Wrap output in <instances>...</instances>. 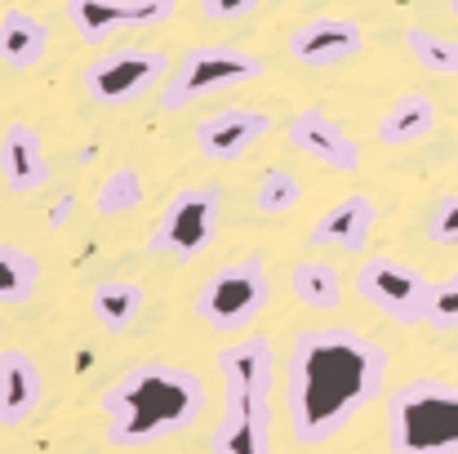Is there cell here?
I'll return each instance as SVG.
<instances>
[{
  "label": "cell",
  "mask_w": 458,
  "mask_h": 454,
  "mask_svg": "<svg viewBox=\"0 0 458 454\" xmlns=\"http://www.w3.org/2000/svg\"><path fill=\"white\" fill-rule=\"evenodd\" d=\"M387 379V352L356 330H299L285 370L290 433L299 446L334 441Z\"/></svg>",
  "instance_id": "6da1fadb"
},
{
  "label": "cell",
  "mask_w": 458,
  "mask_h": 454,
  "mask_svg": "<svg viewBox=\"0 0 458 454\" xmlns=\"http://www.w3.org/2000/svg\"><path fill=\"white\" fill-rule=\"evenodd\" d=\"M205 383L196 370L187 365H165V361H143L121 370L103 397H98V415L107 428V446L116 450H134V446H152L174 433H187L200 415H205Z\"/></svg>",
  "instance_id": "7a4b0ae2"
},
{
  "label": "cell",
  "mask_w": 458,
  "mask_h": 454,
  "mask_svg": "<svg viewBox=\"0 0 458 454\" xmlns=\"http://www.w3.org/2000/svg\"><path fill=\"white\" fill-rule=\"evenodd\" d=\"M223 419L214 428V454H272V388L276 347L267 334L236 338L218 352Z\"/></svg>",
  "instance_id": "3957f363"
},
{
  "label": "cell",
  "mask_w": 458,
  "mask_h": 454,
  "mask_svg": "<svg viewBox=\"0 0 458 454\" xmlns=\"http://www.w3.org/2000/svg\"><path fill=\"white\" fill-rule=\"evenodd\" d=\"M387 441L396 454H458V388L410 379L387 401Z\"/></svg>",
  "instance_id": "277c9868"
},
{
  "label": "cell",
  "mask_w": 458,
  "mask_h": 454,
  "mask_svg": "<svg viewBox=\"0 0 458 454\" xmlns=\"http://www.w3.org/2000/svg\"><path fill=\"white\" fill-rule=\"evenodd\" d=\"M272 299V281H267V263L259 254L223 263L200 290H196V321L218 330V334H241Z\"/></svg>",
  "instance_id": "5b68a950"
},
{
  "label": "cell",
  "mask_w": 458,
  "mask_h": 454,
  "mask_svg": "<svg viewBox=\"0 0 458 454\" xmlns=\"http://www.w3.org/2000/svg\"><path fill=\"white\" fill-rule=\"evenodd\" d=\"M267 67L263 58L236 49V45H191L178 67L169 72V81L160 85V107L165 112H178L205 94H223V90H236L245 81H259Z\"/></svg>",
  "instance_id": "8992f818"
},
{
  "label": "cell",
  "mask_w": 458,
  "mask_h": 454,
  "mask_svg": "<svg viewBox=\"0 0 458 454\" xmlns=\"http://www.w3.org/2000/svg\"><path fill=\"white\" fill-rule=\"evenodd\" d=\"M218 210H223V192L218 187H178L165 201V214L156 223L148 250L165 259H196L205 254V245L218 232Z\"/></svg>",
  "instance_id": "52a82bcc"
},
{
  "label": "cell",
  "mask_w": 458,
  "mask_h": 454,
  "mask_svg": "<svg viewBox=\"0 0 458 454\" xmlns=\"http://www.w3.org/2000/svg\"><path fill=\"white\" fill-rule=\"evenodd\" d=\"M85 94L103 107H125L152 85L169 81V54L165 49H107L94 63H85Z\"/></svg>",
  "instance_id": "ba28073f"
},
{
  "label": "cell",
  "mask_w": 458,
  "mask_h": 454,
  "mask_svg": "<svg viewBox=\"0 0 458 454\" xmlns=\"http://www.w3.org/2000/svg\"><path fill=\"white\" fill-rule=\"evenodd\" d=\"M428 277L401 259H387V254H374L360 263L356 272V295L378 307L383 316H392L396 325H419L423 321V307H428Z\"/></svg>",
  "instance_id": "9c48e42d"
},
{
  "label": "cell",
  "mask_w": 458,
  "mask_h": 454,
  "mask_svg": "<svg viewBox=\"0 0 458 454\" xmlns=\"http://www.w3.org/2000/svg\"><path fill=\"white\" fill-rule=\"evenodd\" d=\"M174 9L178 0H63V13L85 45H103L125 27H160Z\"/></svg>",
  "instance_id": "30bf717a"
},
{
  "label": "cell",
  "mask_w": 458,
  "mask_h": 454,
  "mask_svg": "<svg viewBox=\"0 0 458 454\" xmlns=\"http://www.w3.org/2000/svg\"><path fill=\"white\" fill-rule=\"evenodd\" d=\"M285 49L303 67H338V63H347L365 49V31H360L356 18L325 13V18H307L303 27H294Z\"/></svg>",
  "instance_id": "8fae6325"
},
{
  "label": "cell",
  "mask_w": 458,
  "mask_h": 454,
  "mask_svg": "<svg viewBox=\"0 0 458 454\" xmlns=\"http://www.w3.org/2000/svg\"><path fill=\"white\" fill-rule=\"evenodd\" d=\"M285 143L294 151H303V156H311V160H320V165L334 169V174H352V169L360 165V143H356L329 112H320V107H303V112L290 121Z\"/></svg>",
  "instance_id": "7c38bea8"
},
{
  "label": "cell",
  "mask_w": 458,
  "mask_h": 454,
  "mask_svg": "<svg viewBox=\"0 0 458 454\" xmlns=\"http://www.w3.org/2000/svg\"><path fill=\"white\" fill-rule=\"evenodd\" d=\"M272 130V116L259 112V107H223V112H209L191 139H196V151L205 160H236L254 148L263 134Z\"/></svg>",
  "instance_id": "4fadbf2b"
},
{
  "label": "cell",
  "mask_w": 458,
  "mask_h": 454,
  "mask_svg": "<svg viewBox=\"0 0 458 454\" xmlns=\"http://www.w3.org/2000/svg\"><path fill=\"white\" fill-rule=\"evenodd\" d=\"M374 223H378V210H374V201L369 196H360V192H352V196H343V201H334L316 223H311V232H307V241L316 245V250H343V254H360L365 245H369V232H374Z\"/></svg>",
  "instance_id": "5bb4252c"
},
{
  "label": "cell",
  "mask_w": 458,
  "mask_h": 454,
  "mask_svg": "<svg viewBox=\"0 0 458 454\" xmlns=\"http://www.w3.org/2000/svg\"><path fill=\"white\" fill-rule=\"evenodd\" d=\"M0 169H4V187L13 196L22 192H36L49 183V156L40 134L27 125V121H9L4 130V143H0Z\"/></svg>",
  "instance_id": "9a60e30c"
},
{
  "label": "cell",
  "mask_w": 458,
  "mask_h": 454,
  "mask_svg": "<svg viewBox=\"0 0 458 454\" xmlns=\"http://www.w3.org/2000/svg\"><path fill=\"white\" fill-rule=\"evenodd\" d=\"M45 397V379L36 370V361L22 347H4L0 352V424L18 428Z\"/></svg>",
  "instance_id": "2e32d148"
},
{
  "label": "cell",
  "mask_w": 458,
  "mask_h": 454,
  "mask_svg": "<svg viewBox=\"0 0 458 454\" xmlns=\"http://www.w3.org/2000/svg\"><path fill=\"white\" fill-rule=\"evenodd\" d=\"M45 49H49V27L36 13L9 4L0 13V58H4V67L27 72V67H36L45 58Z\"/></svg>",
  "instance_id": "e0dca14e"
},
{
  "label": "cell",
  "mask_w": 458,
  "mask_h": 454,
  "mask_svg": "<svg viewBox=\"0 0 458 454\" xmlns=\"http://www.w3.org/2000/svg\"><path fill=\"white\" fill-rule=\"evenodd\" d=\"M437 130V103L423 94V90H410V94H401L383 116H378V143L383 148H410V143H419V139H428Z\"/></svg>",
  "instance_id": "ac0fdd59"
},
{
  "label": "cell",
  "mask_w": 458,
  "mask_h": 454,
  "mask_svg": "<svg viewBox=\"0 0 458 454\" xmlns=\"http://www.w3.org/2000/svg\"><path fill=\"white\" fill-rule=\"evenodd\" d=\"M89 312L103 330H130L134 316L143 312V286L130 281V277H107L94 286L89 295Z\"/></svg>",
  "instance_id": "d6986e66"
},
{
  "label": "cell",
  "mask_w": 458,
  "mask_h": 454,
  "mask_svg": "<svg viewBox=\"0 0 458 454\" xmlns=\"http://www.w3.org/2000/svg\"><path fill=\"white\" fill-rule=\"evenodd\" d=\"M290 286H294L299 303L320 307V312H329V307L343 303V277H338V268L334 263H320V259H299Z\"/></svg>",
  "instance_id": "ffe728a7"
},
{
  "label": "cell",
  "mask_w": 458,
  "mask_h": 454,
  "mask_svg": "<svg viewBox=\"0 0 458 454\" xmlns=\"http://www.w3.org/2000/svg\"><path fill=\"white\" fill-rule=\"evenodd\" d=\"M40 259L22 245H0V303L18 307L36 295V281H40Z\"/></svg>",
  "instance_id": "44dd1931"
},
{
  "label": "cell",
  "mask_w": 458,
  "mask_h": 454,
  "mask_svg": "<svg viewBox=\"0 0 458 454\" xmlns=\"http://www.w3.org/2000/svg\"><path fill=\"white\" fill-rule=\"evenodd\" d=\"M139 205H143V178H139L134 165L112 169V174L98 183V192H94V210H98L103 218L130 214V210H139Z\"/></svg>",
  "instance_id": "7402d4cb"
},
{
  "label": "cell",
  "mask_w": 458,
  "mask_h": 454,
  "mask_svg": "<svg viewBox=\"0 0 458 454\" xmlns=\"http://www.w3.org/2000/svg\"><path fill=\"white\" fill-rule=\"evenodd\" d=\"M405 49L419 58V67L458 81V40L437 36V31H423V27H405Z\"/></svg>",
  "instance_id": "603a6c76"
},
{
  "label": "cell",
  "mask_w": 458,
  "mask_h": 454,
  "mask_svg": "<svg viewBox=\"0 0 458 454\" xmlns=\"http://www.w3.org/2000/svg\"><path fill=\"white\" fill-rule=\"evenodd\" d=\"M259 214H267V218H276V214H290L299 201H303V183L290 174V169H267L263 174V183H259Z\"/></svg>",
  "instance_id": "cb8c5ba5"
},
{
  "label": "cell",
  "mask_w": 458,
  "mask_h": 454,
  "mask_svg": "<svg viewBox=\"0 0 458 454\" xmlns=\"http://www.w3.org/2000/svg\"><path fill=\"white\" fill-rule=\"evenodd\" d=\"M423 321L432 330H458V272L432 281L428 290V307H423Z\"/></svg>",
  "instance_id": "d4e9b609"
},
{
  "label": "cell",
  "mask_w": 458,
  "mask_h": 454,
  "mask_svg": "<svg viewBox=\"0 0 458 454\" xmlns=\"http://www.w3.org/2000/svg\"><path fill=\"white\" fill-rule=\"evenodd\" d=\"M428 236H432L437 245H458V192H445V196L432 205Z\"/></svg>",
  "instance_id": "484cf974"
},
{
  "label": "cell",
  "mask_w": 458,
  "mask_h": 454,
  "mask_svg": "<svg viewBox=\"0 0 458 454\" xmlns=\"http://www.w3.org/2000/svg\"><path fill=\"white\" fill-rule=\"evenodd\" d=\"M196 4L214 22H236V18H250L259 9V0H196Z\"/></svg>",
  "instance_id": "4316f807"
},
{
  "label": "cell",
  "mask_w": 458,
  "mask_h": 454,
  "mask_svg": "<svg viewBox=\"0 0 458 454\" xmlns=\"http://www.w3.org/2000/svg\"><path fill=\"white\" fill-rule=\"evenodd\" d=\"M72 210H76V196H72V192H63V196L54 201V210H49V227H63Z\"/></svg>",
  "instance_id": "83f0119b"
},
{
  "label": "cell",
  "mask_w": 458,
  "mask_h": 454,
  "mask_svg": "<svg viewBox=\"0 0 458 454\" xmlns=\"http://www.w3.org/2000/svg\"><path fill=\"white\" fill-rule=\"evenodd\" d=\"M445 4H450V13H454V18H458V0H445Z\"/></svg>",
  "instance_id": "f1b7e54d"
},
{
  "label": "cell",
  "mask_w": 458,
  "mask_h": 454,
  "mask_svg": "<svg viewBox=\"0 0 458 454\" xmlns=\"http://www.w3.org/2000/svg\"><path fill=\"white\" fill-rule=\"evenodd\" d=\"M454 356H458V347H454Z\"/></svg>",
  "instance_id": "f546056e"
}]
</instances>
